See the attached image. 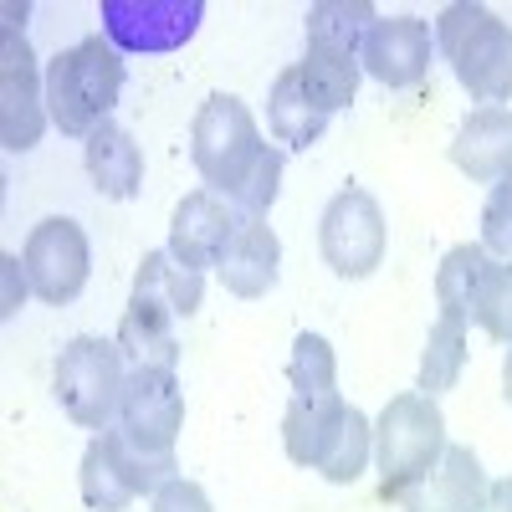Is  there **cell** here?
Here are the masks:
<instances>
[{
    "label": "cell",
    "instance_id": "6da1fadb",
    "mask_svg": "<svg viewBox=\"0 0 512 512\" xmlns=\"http://www.w3.org/2000/svg\"><path fill=\"white\" fill-rule=\"evenodd\" d=\"M47 113L67 139H93L123 98V52L98 31L62 47L47 67Z\"/></svg>",
    "mask_w": 512,
    "mask_h": 512
},
{
    "label": "cell",
    "instance_id": "7a4b0ae2",
    "mask_svg": "<svg viewBox=\"0 0 512 512\" xmlns=\"http://www.w3.org/2000/svg\"><path fill=\"white\" fill-rule=\"evenodd\" d=\"M436 52L451 62L466 98L502 108L512 98V26L477 0H456L436 16Z\"/></svg>",
    "mask_w": 512,
    "mask_h": 512
},
{
    "label": "cell",
    "instance_id": "3957f363",
    "mask_svg": "<svg viewBox=\"0 0 512 512\" xmlns=\"http://www.w3.org/2000/svg\"><path fill=\"white\" fill-rule=\"evenodd\" d=\"M446 415L431 395L405 390L390 395V405L374 420V472H379V497L400 502L425 472H436L446 456Z\"/></svg>",
    "mask_w": 512,
    "mask_h": 512
},
{
    "label": "cell",
    "instance_id": "277c9868",
    "mask_svg": "<svg viewBox=\"0 0 512 512\" xmlns=\"http://www.w3.org/2000/svg\"><path fill=\"white\" fill-rule=\"evenodd\" d=\"M262 128H256L251 108L236 93H210L195 108L190 123V159L200 169L205 190H216L221 200H236L251 180V169L262 164Z\"/></svg>",
    "mask_w": 512,
    "mask_h": 512
},
{
    "label": "cell",
    "instance_id": "5b68a950",
    "mask_svg": "<svg viewBox=\"0 0 512 512\" xmlns=\"http://www.w3.org/2000/svg\"><path fill=\"white\" fill-rule=\"evenodd\" d=\"M175 477H180L175 456L134 446L118 425L98 431L88 441V451H82V461H77V492H82V502H88L93 512H128L139 497H154Z\"/></svg>",
    "mask_w": 512,
    "mask_h": 512
},
{
    "label": "cell",
    "instance_id": "8992f818",
    "mask_svg": "<svg viewBox=\"0 0 512 512\" xmlns=\"http://www.w3.org/2000/svg\"><path fill=\"white\" fill-rule=\"evenodd\" d=\"M123 384H128V359L118 349V338H98V333H77L52 369V395L62 415L93 436L118 420Z\"/></svg>",
    "mask_w": 512,
    "mask_h": 512
},
{
    "label": "cell",
    "instance_id": "52a82bcc",
    "mask_svg": "<svg viewBox=\"0 0 512 512\" xmlns=\"http://www.w3.org/2000/svg\"><path fill=\"white\" fill-rule=\"evenodd\" d=\"M318 251L323 267L344 282H364L384 267V251H390V226H384V210L364 185H344L318 221Z\"/></svg>",
    "mask_w": 512,
    "mask_h": 512
},
{
    "label": "cell",
    "instance_id": "ba28073f",
    "mask_svg": "<svg viewBox=\"0 0 512 512\" xmlns=\"http://www.w3.org/2000/svg\"><path fill=\"white\" fill-rule=\"evenodd\" d=\"M21 267L31 282V297H41L47 308H67L82 297L93 277V246L72 216H47L36 221L26 246H21Z\"/></svg>",
    "mask_w": 512,
    "mask_h": 512
},
{
    "label": "cell",
    "instance_id": "9c48e42d",
    "mask_svg": "<svg viewBox=\"0 0 512 512\" xmlns=\"http://www.w3.org/2000/svg\"><path fill=\"white\" fill-rule=\"evenodd\" d=\"M98 21L123 57H164L195 41L205 0H103Z\"/></svg>",
    "mask_w": 512,
    "mask_h": 512
},
{
    "label": "cell",
    "instance_id": "30bf717a",
    "mask_svg": "<svg viewBox=\"0 0 512 512\" xmlns=\"http://www.w3.org/2000/svg\"><path fill=\"white\" fill-rule=\"evenodd\" d=\"M52 128L47 113V77H41L21 31H0V144L26 154Z\"/></svg>",
    "mask_w": 512,
    "mask_h": 512
},
{
    "label": "cell",
    "instance_id": "8fae6325",
    "mask_svg": "<svg viewBox=\"0 0 512 512\" xmlns=\"http://www.w3.org/2000/svg\"><path fill=\"white\" fill-rule=\"evenodd\" d=\"M113 425L134 446L175 456V441L185 431V390H180L175 369H128Z\"/></svg>",
    "mask_w": 512,
    "mask_h": 512
},
{
    "label": "cell",
    "instance_id": "7c38bea8",
    "mask_svg": "<svg viewBox=\"0 0 512 512\" xmlns=\"http://www.w3.org/2000/svg\"><path fill=\"white\" fill-rule=\"evenodd\" d=\"M431 57H436V26L425 16H379L359 47V67L364 77H374L379 88L390 93H405V88H420L425 72H431Z\"/></svg>",
    "mask_w": 512,
    "mask_h": 512
},
{
    "label": "cell",
    "instance_id": "4fadbf2b",
    "mask_svg": "<svg viewBox=\"0 0 512 512\" xmlns=\"http://www.w3.org/2000/svg\"><path fill=\"white\" fill-rule=\"evenodd\" d=\"M236 210L231 200H221L216 190H190L180 205H175V216H169V256H180L185 267L205 272V267H221V256L236 236Z\"/></svg>",
    "mask_w": 512,
    "mask_h": 512
},
{
    "label": "cell",
    "instance_id": "5bb4252c",
    "mask_svg": "<svg viewBox=\"0 0 512 512\" xmlns=\"http://www.w3.org/2000/svg\"><path fill=\"white\" fill-rule=\"evenodd\" d=\"M487 487L492 482L482 472V456L472 446H446L436 472H425L395 507L400 512H482Z\"/></svg>",
    "mask_w": 512,
    "mask_h": 512
},
{
    "label": "cell",
    "instance_id": "9a60e30c",
    "mask_svg": "<svg viewBox=\"0 0 512 512\" xmlns=\"http://www.w3.org/2000/svg\"><path fill=\"white\" fill-rule=\"evenodd\" d=\"M451 164L472 185L512 180V108H477L451 134Z\"/></svg>",
    "mask_w": 512,
    "mask_h": 512
},
{
    "label": "cell",
    "instance_id": "2e32d148",
    "mask_svg": "<svg viewBox=\"0 0 512 512\" xmlns=\"http://www.w3.org/2000/svg\"><path fill=\"white\" fill-rule=\"evenodd\" d=\"M221 287L231 297H246V303H256V297H267L282 277V241L267 221H236V236L221 256L216 267Z\"/></svg>",
    "mask_w": 512,
    "mask_h": 512
},
{
    "label": "cell",
    "instance_id": "e0dca14e",
    "mask_svg": "<svg viewBox=\"0 0 512 512\" xmlns=\"http://www.w3.org/2000/svg\"><path fill=\"white\" fill-rule=\"evenodd\" d=\"M118 349L128 369H175L180 364V338H175V313L154 297H128L118 318Z\"/></svg>",
    "mask_w": 512,
    "mask_h": 512
},
{
    "label": "cell",
    "instance_id": "ac0fdd59",
    "mask_svg": "<svg viewBox=\"0 0 512 512\" xmlns=\"http://www.w3.org/2000/svg\"><path fill=\"white\" fill-rule=\"evenodd\" d=\"M82 164H88V180L103 200H134L144 190V149L113 118L82 144Z\"/></svg>",
    "mask_w": 512,
    "mask_h": 512
},
{
    "label": "cell",
    "instance_id": "d6986e66",
    "mask_svg": "<svg viewBox=\"0 0 512 512\" xmlns=\"http://www.w3.org/2000/svg\"><path fill=\"white\" fill-rule=\"evenodd\" d=\"M487 267H492V256H487L482 241H461L441 256V267H436V308H441V318L466 323V328L477 323V297H482Z\"/></svg>",
    "mask_w": 512,
    "mask_h": 512
},
{
    "label": "cell",
    "instance_id": "ffe728a7",
    "mask_svg": "<svg viewBox=\"0 0 512 512\" xmlns=\"http://www.w3.org/2000/svg\"><path fill=\"white\" fill-rule=\"evenodd\" d=\"M349 400L344 395H328V400H292L287 415H282V451L292 466H313L323 461L333 431H338V420H344Z\"/></svg>",
    "mask_w": 512,
    "mask_h": 512
},
{
    "label": "cell",
    "instance_id": "44dd1931",
    "mask_svg": "<svg viewBox=\"0 0 512 512\" xmlns=\"http://www.w3.org/2000/svg\"><path fill=\"white\" fill-rule=\"evenodd\" d=\"M134 297H154L175 318H195L205 297V272L185 267L169 251H144V262L134 267Z\"/></svg>",
    "mask_w": 512,
    "mask_h": 512
},
{
    "label": "cell",
    "instance_id": "7402d4cb",
    "mask_svg": "<svg viewBox=\"0 0 512 512\" xmlns=\"http://www.w3.org/2000/svg\"><path fill=\"white\" fill-rule=\"evenodd\" d=\"M267 128L282 149H313L328 128V113H318L297 82V67H282L272 93H267Z\"/></svg>",
    "mask_w": 512,
    "mask_h": 512
},
{
    "label": "cell",
    "instance_id": "603a6c76",
    "mask_svg": "<svg viewBox=\"0 0 512 512\" xmlns=\"http://www.w3.org/2000/svg\"><path fill=\"white\" fill-rule=\"evenodd\" d=\"M292 67H297V82H303L308 103H313L318 113H328V118H333V113H344V108L359 98V77H364L359 57L308 47L303 62H292Z\"/></svg>",
    "mask_w": 512,
    "mask_h": 512
},
{
    "label": "cell",
    "instance_id": "cb8c5ba5",
    "mask_svg": "<svg viewBox=\"0 0 512 512\" xmlns=\"http://www.w3.org/2000/svg\"><path fill=\"white\" fill-rule=\"evenodd\" d=\"M374 21H379V11L369 6V0H318V6H308V16H303L308 47L344 52V57H359Z\"/></svg>",
    "mask_w": 512,
    "mask_h": 512
},
{
    "label": "cell",
    "instance_id": "d4e9b609",
    "mask_svg": "<svg viewBox=\"0 0 512 512\" xmlns=\"http://www.w3.org/2000/svg\"><path fill=\"white\" fill-rule=\"evenodd\" d=\"M369 466H374V420H369L359 405H349L344 420H338V431H333V441H328V451H323V461L313 466V472H318L323 482H333V487H354Z\"/></svg>",
    "mask_w": 512,
    "mask_h": 512
},
{
    "label": "cell",
    "instance_id": "484cf974",
    "mask_svg": "<svg viewBox=\"0 0 512 512\" xmlns=\"http://www.w3.org/2000/svg\"><path fill=\"white\" fill-rule=\"evenodd\" d=\"M466 369V323H451V318H436L431 333H425V349H420V395H446L456 390V379Z\"/></svg>",
    "mask_w": 512,
    "mask_h": 512
},
{
    "label": "cell",
    "instance_id": "4316f807",
    "mask_svg": "<svg viewBox=\"0 0 512 512\" xmlns=\"http://www.w3.org/2000/svg\"><path fill=\"white\" fill-rule=\"evenodd\" d=\"M287 384L292 400H328L338 395V354L323 333H297L292 359H287Z\"/></svg>",
    "mask_w": 512,
    "mask_h": 512
},
{
    "label": "cell",
    "instance_id": "83f0119b",
    "mask_svg": "<svg viewBox=\"0 0 512 512\" xmlns=\"http://www.w3.org/2000/svg\"><path fill=\"white\" fill-rule=\"evenodd\" d=\"M477 328L492 338V344L512 349V262H497L482 277V297H477Z\"/></svg>",
    "mask_w": 512,
    "mask_h": 512
},
{
    "label": "cell",
    "instance_id": "f1b7e54d",
    "mask_svg": "<svg viewBox=\"0 0 512 512\" xmlns=\"http://www.w3.org/2000/svg\"><path fill=\"white\" fill-rule=\"evenodd\" d=\"M282 169H287V154H282L277 144H267V149H262V164L251 169L246 190L231 200V210H236L241 221H267V216H272V205H277V195H282Z\"/></svg>",
    "mask_w": 512,
    "mask_h": 512
},
{
    "label": "cell",
    "instance_id": "f546056e",
    "mask_svg": "<svg viewBox=\"0 0 512 512\" xmlns=\"http://www.w3.org/2000/svg\"><path fill=\"white\" fill-rule=\"evenodd\" d=\"M482 246L497 262H512V180L492 185V195L482 205Z\"/></svg>",
    "mask_w": 512,
    "mask_h": 512
},
{
    "label": "cell",
    "instance_id": "4dcf8cb0",
    "mask_svg": "<svg viewBox=\"0 0 512 512\" xmlns=\"http://www.w3.org/2000/svg\"><path fill=\"white\" fill-rule=\"evenodd\" d=\"M149 512H216V507H210V492H205L200 482L175 477L169 487L154 492V507H149Z\"/></svg>",
    "mask_w": 512,
    "mask_h": 512
},
{
    "label": "cell",
    "instance_id": "1f68e13d",
    "mask_svg": "<svg viewBox=\"0 0 512 512\" xmlns=\"http://www.w3.org/2000/svg\"><path fill=\"white\" fill-rule=\"evenodd\" d=\"M0 277H6V292H0V318H16L21 303L31 297V282H26V267H21V256H16V251L0 256Z\"/></svg>",
    "mask_w": 512,
    "mask_h": 512
},
{
    "label": "cell",
    "instance_id": "d6a6232c",
    "mask_svg": "<svg viewBox=\"0 0 512 512\" xmlns=\"http://www.w3.org/2000/svg\"><path fill=\"white\" fill-rule=\"evenodd\" d=\"M482 512H512V477H497V482L487 487V502H482Z\"/></svg>",
    "mask_w": 512,
    "mask_h": 512
},
{
    "label": "cell",
    "instance_id": "836d02e7",
    "mask_svg": "<svg viewBox=\"0 0 512 512\" xmlns=\"http://www.w3.org/2000/svg\"><path fill=\"white\" fill-rule=\"evenodd\" d=\"M0 16H6V21H0V31H21V36H26V16H31V6H26V0H21V6L11 0V6L0 11Z\"/></svg>",
    "mask_w": 512,
    "mask_h": 512
},
{
    "label": "cell",
    "instance_id": "e575fe53",
    "mask_svg": "<svg viewBox=\"0 0 512 512\" xmlns=\"http://www.w3.org/2000/svg\"><path fill=\"white\" fill-rule=\"evenodd\" d=\"M502 395H507V405H512V349H507V359H502Z\"/></svg>",
    "mask_w": 512,
    "mask_h": 512
}]
</instances>
